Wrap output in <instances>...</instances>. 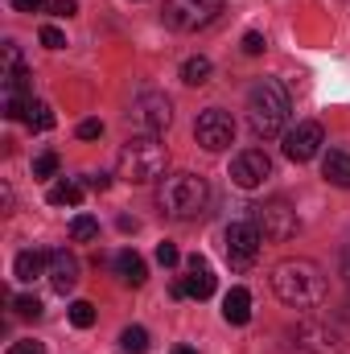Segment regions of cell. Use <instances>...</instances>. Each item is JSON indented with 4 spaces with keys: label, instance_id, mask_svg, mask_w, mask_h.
Listing matches in <instances>:
<instances>
[{
    "label": "cell",
    "instance_id": "1",
    "mask_svg": "<svg viewBox=\"0 0 350 354\" xmlns=\"http://www.w3.org/2000/svg\"><path fill=\"white\" fill-rule=\"evenodd\" d=\"M272 288L293 309H317L326 301V292H330L322 268L313 264V260H280V264L272 268Z\"/></svg>",
    "mask_w": 350,
    "mask_h": 354
},
{
    "label": "cell",
    "instance_id": "2",
    "mask_svg": "<svg viewBox=\"0 0 350 354\" xmlns=\"http://www.w3.org/2000/svg\"><path fill=\"white\" fill-rule=\"evenodd\" d=\"M157 206H161L165 218L194 223L210 206V185H206V177H198V174H169V177H161V185H157Z\"/></svg>",
    "mask_w": 350,
    "mask_h": 354
},
{
    "label": "cell",
    "instance_id": "3",
    "mask_svg": "<svg viewBox=\"0 0 350 354\" xmlns=\"http://www.w3.org/2000/svg\"><path fill=\"white\" fill-rule=\"evenodd\" d=\"M165 165H169V149H165L153 132L128 136V140L120 145V157H116L120 177L132 181V185H149V181H157V177L165 174Z\"/></svg>",
    "mask_w": 350,
    "mask_h": 354
},
{
    "label": "cell",
    "instance_id": "4",
    "mask_svg": "<svg viewBox=\"0 0 350 354\" xmlns=\"http://www.w3.org/2000/svg\"><path fill=\"white\" fill-rule=\"evenodd\" d=\"M288 111H293L288 91L280 87L276 79H260L256 87L248 91V124H252V132H256L260 140H276V136L284 132Z\"/></svg>",
    "mask_w": 350,
    "mask_h": 354
},
{
    "label": "cell",
    "instance_id": "5",
    "mask_svg": "<svg viewBox=\"0 0 350 354\" xmlns=\"http://www.w3.org/2000/svg\"><path fill=\"white\" fill-rule=\"evenodd\" d=\"M256 227H260L264 239H272V243H284V239H293L297 235V210L284 202V198H268V202H256L252 206V214H248Z\"/></svg>",
    "mask_w": 350,
    "mask_h": 354
},
{
    "label": "cell",
    "instance_id": "6",
    "mask_svg": "<svg viewBox=\"0 0 350 354\" xmlns=\"http://www.w3.org/2000/svg\"><path fill=\"white\" fill-rule=\"evenodd\" d=\"M223 12V0H165V25L177 33H198Z\"/></svg>",
    "mask_w": 350,
    "mask_h": 354
},
{
    "label": "cell",
    "instance_id": "7",
    "mask_svg": "<svg viewBox=\"0 0 350 354\" xmlns=\"http://www.w3.org/2000/svg\"><path fill=\"white\" fill-rule=\"evenodd\" d=\"M293 351L297 354H342V334L330 326V322H317V317H305L293 326Z\"/></svg>",
    "mask_w": 350,
    "mask_h": 354
},
{
    "label": "cell",
    "instance_id": "8",
    "mask_svg": "<svg viewBox=\"0 0 350 354\" xmlns=\"http://www.w3.org/2000/svg\"><path fill=\"white\" fill-rule=\"evenodd\" d=\"M260 248H264V235H260V227H256L252 218H239V223L227 227V260H231L235 272H243V268L256 264Z\"/></svg>",
    "mask_w": 350,
    "mask_h": 354
},
{
    "label": "cell",
    "instance_id": "9",
    "mask_svg": "<svg viewBox=\"0 0 350 354\" xmlns=\"http://www.w3.org/2000/svg\"><path fill=\"white\" fill-rule=\"evenodd\" d=\"M136 124H140V132H165L169 128V120H174V103H169V95H161V91H140L136 99H132V111H128Z\"/></svg>",
    "mask_w": 350,
    "mask_h": 354
},
{
    "label": "cell",
    "instance_id": "10",
    "mask_svg": "<svg viewBox=\"0 0 350 354\" xmlns=\"http://www.w3.org/2000/svg\"><path fill=\"white\" fill-rule=\"evenodd\" d=\"M194 136H198V145H202L206 153H223V149H231V140H235V120H231L223 107H210V111L198 115Z\"/></svg>",
    "mask_w": 350,
    "mask_h": 354
},
{
    "label": "cell",
    "instance_id": "11",
    "mask_svg": "<svg viewBox=\"0 0 350 354\" xmlns=\"http://www.w3.org/2000/svg\"><path fill=\"white\" fill-rule=\"evenodd\" d=\"M322 145H326V132H322V124H317V120H301L297 128H288V132H284V157H288V161H297V165L313 161V157L322 153Z\"/></svg>",
    "mask_w": 350,
    "mask_h": 354
},
{
    "label": "cell",
    "instance_id": "12",
    "mask_svg": "<svg viewBox=\"0 0 350 354\" xmlns=\"http://www.w3.org/2000/svg\"><path fill=\"white\" fill-rule=\"evenodd\" d=\"M268 177H272V161H268L264 149H243V153H235V161H231V181H235L239 189H256Z\"/></svg>",
    "mask_w": 350,
    "mask_h": 354
},
{
    "label": "cell",
    "instance_id": "13",
    "mask_svg": "<svg viewBox=\"0 0 350 354\" xmlns=\"http://www.w3.org/2000/svg\"><path fill=\"white\" fill-rule=\"evenodd\" d=\"M29 103H33V75L25 66L12 71V75H4V115L8 120H25Z\"/></svg>",
    "mask_w": 350,
    "mask_h": 354
},
{
    "label": "cell",
    "instance_id": "14",
    "mask_svg": "<svg viewBox=\"0 0 350 354\" xmlns=\"http://www.w3.org/2000/svg\"><path fill=\"white\" fill-rule=\"evenodd\" d=\"M46 276H50V288L66 297V292L79 284V260H75V252L54 248V252H50V272H46Z\"/></svg>",
    "mask_w": 350,
    "mask_h": 354
},
{
    "label": "cell",
    "instance_id": "15",
    "mask_svg": "<svg viewBox=\"0 0 350 354\" xmlns=\"http://www.w3.org/2000/svg\"><path fill=\"white\" fill-rule=\"evenodd\" d=\"M185 268H190V276H185V297H198V301L214 297V272L206 264V256L194 252V256L185 260Z\"/></svg>",
    "mask_w": 350,
    "mask_h": 354
},
{
    "label": "cell",
    "instance_id": "16",
    "mask_svg": "<svg viewBox=\"0 0 350 354\" xmlns=\"http://www.w3.org/2000/svg\"><path fill=\"white\" fill-rule=\"evenodd\" d=\"M111 268H116V276L124 280V284H132V288H140L145 280H149V268H145V260L132 252V248H124V252H116V260H111Z\"/></svg>",
    "mask_w": 350,
    "mask_h": 354
},
{
    "label": "cell",
    "instance_id": "17",
    "mask_svg": "<svg viewBox=\"0 0 350 354\" xmlns=\"http://www.w3.org/2000/svg\"><path fill=\"white\" fill-rule=\"evenodd\" d=\"M223 317H227L231 326H248V322H252V292H248L243 284H235V288L223 297Z\"/></svg>",
    "mask_w": 350,
    "mask_h": 354
},
{
    "label": "cell",
    "instance_id": "18",
    "mask_svg": "<svg viewBox=\"0 0 350 354\" xmlns=\"http://www.w3.org/2000/svg\"><path fill=\"white\" fill-rule=\"evenodd\" d=\"M42 272H50V252H37V248H29V252H21L17 260H12V276L17 280H37Z\"/></svg>",
    "mask_w": 350,
    "mask_h": 354
},
{
    "label": "cell",
    "instance_id": "19",
    "mask_svg": "<svg viewBox=\"0 0 350 354\" xmlns=\"http://www.w3.org/2000/svg\"><path fill=\"white\" fill-rule=\"evenodd\" d=\"M322 174L330 185H342L350 189V153H338V149H330L326 157H322Z\"/></svg>",
    "mask_w": 350,
    "mask_h": 354
},
{
    "label": "cell",
    "instance_id": "20",
    "mask_svg": "<svg viewBox=\"0 0 350 354\" xmlns=\"http://www.w3.org/2000/svg\"><path fill=\"white\" fill-rule=\"evenodd\" d=\"M46 202L50 206H79L83 202V181H58V185H50Z\"/></svg>",
    "mask_w": 350,
    "mask_h": 354
},
{
    "label": "cell",
    "instance_id": "21",
    "mask_svg": "<svg viewBox=\"0 0 350 354\" xmlns=\"http://www.w3.org/2000/svg\"><path fill=\"white\" fill-rule=\"evenodd\" d=\"M210 71H214L210 58H202V54H198V58H185V66H181V83H185V87H202V83H210Z\"/></svg>",
    "mask_w": 350,
    "mask_h": 354
},
{
    "label": "cell",
    "instance_id": "22",
    "mask_svg": "<svg viewBox=\"0 0 350 354\" xmlns=\"http://www.w3.org/2000/svg\"><path fill=\"white\" fill-rule=\"evenodd\" d=\"M25 120H29V128H33V132H50V128L58 124V120H54V111H50V103H42V99H33V103H29V115H25Z\"/></svg>",
    "mask_w": 350,
    "mask_h": 354
},
{
    "label": "cell",
    "instance_id": "23",
    "mask_svg": "<svg viewBox=\"0 0 350 354\" xmlns=\"http://www.w3.org/2000/svg\"><path fill=\"white\" fill-rule=\"evenodd\" d=\"M120 346L128 354H145L149 351V330H140V326H128L124 334H120Z\"/></svg>",
    "mask_w": 350,
    "mask_h": 354
},
{
    "label": "cell",
    "instance_id": "24",
    "mask_svg": "<svg viewBox=\"0 0 350 354\" xmlns=\"http://www.w3.org/2000/svg\"><path fill=\"white\" fill-rule=\"evenodd\" d=\"M95 235H99V223H95L91 214H75V218H71V239H75V243H87Z\"/></svg>",
    "mask_w": 350,
    "mask_h": 354
},
{
    "label": "cell",
    "instance_id": "25",
    "mask_svg": "<svg viewBox=\"0 0 350 354\" xmlns=\"http://www.w3.org/2000/svg\"><path fill=\"white\" fill-rule=\"evenodd\" d=\"M12 309H17V317H29V322H37V317H42V301H37V297H29V292L12 297Z\"/></svg>",
    "mask_w": 350,
    "mask_h": 354
},
{
    "label": "cell",
    "instance_id": "26",
    "mask_svg": "<svg viewBox=\"0 0 350 354\" xmlns=\"http://www.w3.org/2000/svg\"><path fill=\"white\" fill-rule=\"evenodd\" d=\"M71 322H75L79 330H91V326H95V305H91V301H75V305H71Z\"/></svg>",
    "mask_w": 350,
    "mask_h": 354
},
{
    "label": "cell",
    "instance_id": "27",
    "mask_svg": "<svg viewBox=\"0 0 350 354\" xmlns=\"http://www.w3.org/2000/svg\"><path fill=\"white\" fill-rule=\"evenodd\" d=\"M58 174V153H42L33 161V177H54Z\"/></svg>",
    "mask_w": 350,
    "mask_h": 354
},
{
    "label": "cell",
    "instance_id": "28",
    "mask_svg": "<svg viewBox=\"0 0 350 354\" xmlns=\"http://www.w3.org/2000/svg\"><path fill=\"white\" fill-rule=\"evenodd\" d=\"M37 37H42V46H46V50H62V46H66L62 29H54V25H42V33H37Z\"/></svg>",
    "mask_w": 350,
    "mask_h": 354
},
{
    "label": "cell",
    "instance_id": "29",
    "mask_svg": "<svg viewBox=\"0 0 350 354\" xmlns=\"http://www.w3.org/2000/svg\"><path fill=\"white\" fill-rule=\"evenodd\" d=\"M157 264L161 268H177L181 264V252H177L174 243H161V248H157Z\"/></svg>",
    "mask_w": 350,
    "mask_h": 354
},
{
    "label": "cell",
    "instance_id": "30",
    "mask_svg": "<svg viewBox=\"0 0 350 354\" xmlns=\"http://www.w3.org/2000/svg\"><path fill=\"white\" fill-rule=\"evenodd\" d=\"M264 46H268V41H264V33H256V29H248V33H243V54H252V58H256V54H264Z\"/></svg>",
    "mask_w": 350,
    "mask_h": 354
},
{
    "label": "cell",
    "instance_id": "31",
    "mask_svg": "<svg viewBox=\"0 0 350 354\" xmlns=\"http://www.w3.org/2000/svg\"><path fill=\"white\" fill-rule=\"evenodd\" d=\"M12 71H21V50H17V41H4V75H12Z\"/></svg>",
    "mask_w": 350,
    "mask_h": 354
},
{
    "label": "cell",
    "instance_id": "32",
    "mask_svg": "<svg viewBox=\"0 0 350 354\" xmlns=\"http://www.w3.org/2000/svg\"><path fill=\"white\" fill-rule=\"evenodd\" d=\"M103 136V120H83L79 124V140H99Z\"/></svg>",
    "mask_w": 350,
    "mask_h": 354
},
{
    "label": "cell",
    "instance_id": "33",
    "mask_svg": "<svg viewBox=\"0 0 350 354\" xmlns=\"http://www.w3.org/2000/svg\"><path fill=\"white\" fill-rule=\"evenodd\" d=\"M4 354H46V346H42V342H33V338H25V342H12Z\"/></svg>",
    "mask_w": 350,
    "mask_h": 354
},
{
    "label": "cell",
    "instance_id": "34",
    "mask_svg": "<svg viewBox=\"0 0 350 354\" xmlns=\"http://www.w3.org/2000/svg\"><path fill=\"white\" fill-rule=\"evenodd\" d=\"M50 12L54 17H75L79 12V0H50Z\"/></svg>",
    "mask_w": 350,
    "mask_h": 354
},
{
    "label": "cell",
    "instance_id": "35",
    "mask_svg": "<svg viewBox=\"0 0 350 354\" xmlns=\"http://www.w3.org/2000/svg\"><path fill=\"white\" fill-rule=\"evenodd\" d=\"M42 4H50V0H12V8H17V12H37Z\"/></svg>",
    "mask_w": 350,
    "mask_h": 354
},
{
    "label": "cell",
    "instance_id": "36",
    "mask_svg": "<svg viewBox=\"0 0 350 354\" xmlns=\"http://www.w3.org/2000/svg\"><path fill=\"white\" fill-rule=\"evenodd\" d=\"M83 185H87V189H107V174H87Z\"/></svg>",
    "mask_w": 350,
    "mask_h": 354
},
{
    "label": "cell",
    "instance_id": "37",
    "mask_svg": "<svg viewBox=\"0 0 350 354\" xmlns=\"http://www.w3.org/2000/svg\"><path fill=\"white\" fill-rule=\"evenodd\" d=\"M342 276L350 280V248H342Z\"/></svg>",
    "mask_w": 350,
    "mask_h": 354
},
{
    "label": "cell",
    "instance_id": "38",
    "mask_svg": "<svg viewBox=\"0 0 350 354\" xmlns=\"http://www.w3.org/2000/svg\"><path fill=\"white\" fill-rule=\"evenodd\" d=\"M174 354H198L194 346H174Z\"/></svg>",
    "mask_w": 350,
    "mask_h": 354
}]
</instances>
